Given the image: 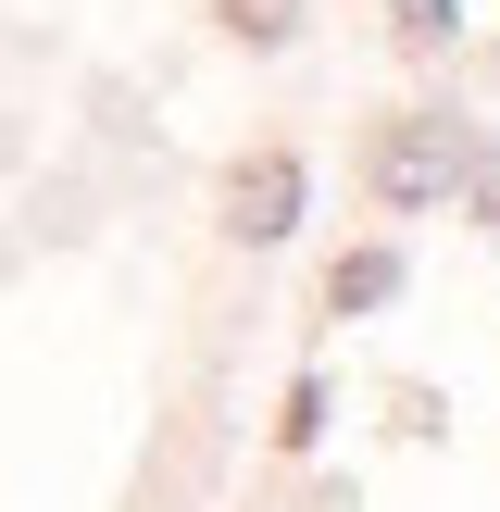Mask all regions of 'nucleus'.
Wrapping results in <instances>:
<instances>
[{
	"instance_id": "nucleus-1",
	"label": "nucleus",
	"mask_w": 500,
	"mask_h": 512,
	"mask_svg": "<svg viewBox=\"0 0 500 512\" xmlns=\"http://www.w3.org/2000/svg\"><path fill=\"white\" fill-rule=\"evenodd\" d=\"M363 175H375V200H388V213H425V200H450V188L475 175V138H463V125H438V113H400L388 138H375Z\"/></svg>"
},
{
	"instance_id": "nucleus-2",
	"label": "nucleus",
	"mask_w": 500,
	"mask_h": 512,
	"mask_svg": "<svg viewBox=\"0 0 500 512\" xmlns=\"http://www.w3.org/2000/svg\"><path fill=\"white\" fill-rule=\"evenodd\" d=\"M300 225V150H250V163H225V238L275 250Z\"/></svg>"
},
{
	"instance_id": "nucleus-3",
	"label": "nucleus",
	"mask_w": 500,
	"mask_h": 512,
	"mask_svg": "<svg viewBox=\"0 0 500 512\" xmlns=\"http://www.w3.org/2000/svg\"><path fill=\"white\" fill-rule=\"evenodd\" d=\"M388 288H400V250H350V263L325 275V313H375Z\"/></svg>"
},
{
	"instance_id": "nucleus-4",
	"label": "nucleus",
	"mask_w": 500,
	"mask_h": 512,
	"mask_svg": "<svg viewBox=\"0 0 500 512\" xmlns=\"http://www.w3.org/2000/svg\"><path fill=\"white\" fill-rule=\"evenodd\" d=\"M213 13H225L238 50H288V38H300V0H213Z\"/></svg>"
},
{
	"instance_id": "nucleus-5",
	"label": "nucleus",
	"mask_w": 500,
	"mask_h": 512,
	"mask_svg": "<svg viewBox=\"0 0 500 512\" xmlns=\"http://www.w3.org/2000/svg\"><path fill=\"white\" fill-rule=\"evenodd\" d=\"M450 25H463V0H388V38L400 50H450Z\"/></svg>"
},
{
	"instance_id": "nucleus-6",
	"label": "nucleus",
	"mask_w": 500,
	"mask_h": 512,
	"mask_svg": "<svg viewBox=\"0 0 500 512\" xmlns=\"http://www.w3.org/2000/svg\"><path fill=\"white\" fill-rule=\"evenodd\" d=\"M463 200H475V213L500 225V138H475V175H463Z\"/></svg>"
}]
</instances>
